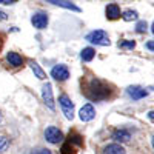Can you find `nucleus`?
Wrapping results in <instances>:
<instances>
[{
    "instance_id": "obj_1",
    "label": "nucleus",
    "mask_w": 154,
    "mask_h": 154,
    "mask_svg": "<svg viewBox=\"0 0 154 154\" xmlns=\"http://www.w3.org/2000/svg\"><path fill=\"white\" fill-rule=\"evenodd\" d=\"M85 94H86L88 99L96 100V102L105 100V99H108L111 96V86L106 82L97 79V77H93V79L88 82V85H86Z\"/></svg>"
},
{
    "instance_id": "obj_2",
    "label": "nucleus",
    "mask_w": 154,
    "mask_h": 154,
    "mask_svg": "<svg viewBox=\"0 0 154 154\" xmlns=\"http://www.w3.org/2000/svg\"><path fill=\"white\" fill-rule=\"evenodd\" d=\"M86 40L93 45H97V46H109L111 45V40H109V35L106 31L103 29H96V31H91L88 35H86Z\"/></svg>"
},
{
    "instance_id": "obj_3",
    "label": "nucleus",
    "mask_w": 154,
    "mask_h": 154,
    "mask_svg": "<svg viewBox=\"0 0 154 154\" xmlns=\"http://www.w3.org/2000/svg\"><path fill=\"white\" fill-rule=\"evenodd\" d=\"M59 105L62 108V112L65 114V117L68 120H72L74 119V103H72V100L66 94H60L59 96Z\"/></svg>"
},
{
    "instance_id": "obj_4",
    "label": "nucleus",
    "mask_w": 154,
    "mask_h": 154,
    "mask_svg": "<svg viewBox=\"0 0 154 154\" xmlns=\"http://www.w3.org/2000/svg\"><path fill=\"white\" fill-rule=\"evenodd\" d=\"M45 139L46 142H49L51 145H59L60 142H63V133L59 130L57 126H48L45 130Z\"/></svg>"
},
{
    "instance_id": "obj_5",
    "label": "nucleus",
    "mask_w": 154,
    "mask_h": 154,
    "mask_svg": "<svg viewBox=\"0 0 154 154\" xmlns=\"http://www.w3.org/2000/svg\"><path fill=\"white\" fill-rule=\"evenodd\" d=\"M31 23L35 29H45L49 23V17L46 12L43 11H38V12H34L32 17H31Z\"/></svg>"
},
{
    "instance_id": "obj_6",
    "label": "nucleus",
    "mask_w": 154,
    "mask_h": 154,
    "mask_svg": "<svg viewBox=\"0 0 154 154\" xmlns=\"http://www.w3.org/2000/svg\"><path fill=\"white\" fill-rule=\"evenodd\" d=\"M51 77L57 82H65L69 79V69L66 65H56L53 69H51Z\"/></svg>"
},
{
    "instance_id": "obj_7",
    "label": "nucleus",
    "mask_w": 154,
    "mask_h": 154,
    "mask_svg": "<svg viewBox=\"0 0 154 154\" xmlns=\"http://www.w3.org/2000/svg\"><path fill=\"white\" fill-rule=\"evenodd\" d=\"M42 99H43L45 105H46L49 109H54V108H56L54 96H53V85H51L49 82H46V83L42 86Z\"/></svg>"
},
{
    "instance_id": "obj_8",
    "label": "nucleus",
    "mask_w": 154,
    "mask_h": 154,
    "mask_svg": "<svg viewBox=\"0 0 154 154\" xmlns=\"http://www.w3.org/2000/svg\"><path fill=\"white\" fill-rule=\"evenodd\" d=\"M94 117H96V109H94V106H93L91 103H86V105H83V106L80 108V111H79V119H80L82 122H91Z\"/></svg>"
},
{
    "instance_id": "obj_9",
    "label": "nucleus",
    "mask_w": 154,
    "mask_h": 154,
    "mask_svg": "<svg viewBox=\"0 0 154 154\" xmlns=\"http://www.w3.org/2000/svg\"><path fill=\"white\" fill-rule=\"evenodd\" d=\"M126 94L130 96L133 100H140V99H143L148 96V91H145L143 88H140V86H130L126 89Z\"/></svg>"
},
{
    "instance_id": "obj_10",
    "label": "nucleus",
    "mask_w": 154,
    "mask_h": 154,
    "mask_svg": "<svg viewBox=\"0 0 154 154\" xmlns=\"http://www.w3.org/2000/svg\"><path fill=\"white\" fill-rule=\"evenodd\" d=\"M105 16H106V19H108V20H117V19L122 16L119 5H116V3H109V5L105 8Z\"/></svg>"
},
{
    "instance_id": "obj_11",
    "label": "nucleus",
    "mask_w": 154,
    "mask_h": 154,
    "mask_svg": "<svg viewBox=\"0 0 154 154\" xmlns=\"http://www.w3.org/2000/svg\"><path fill=\"white\" fill-rule=\"evenodd\" d=\"M48 3L51 5H56V6H60V8H65V9H71V11H75V12H79L80 8L79 6H75L71 0H46Z\"/></svg>"
},
{
    "instance_id": "obj_12",
    "label": "nucleus",
    "mask_w": 154,
    "mask_h": 154,
    "mask_svg": "<svg viewBox=\"0 0 154 154\" xmlns=\"http://www.w3.org/2000/svg\"><path fill=\"white\" fill-rule=\"evenodd\" d=\"M112 139L116 140V142H130L131 139V133L128 130H123V128H120V130H116L112 133Z\"/></svg>"
},
{
    "instance_id": "obj_13",
    "label": "nucleus",
    "mask_w": 154,
    "mask_h": 154,
    "mask_svg": "<svg viewBox=\"0 0 154 154\" xmlns=\"http://www.w3.org/2000/svg\"><path fill=\"white\" fill-rule=\"evenodd\" d=\"M6 60H8V63L11 66H22L23 65V59H22V56L19 54V53H14V51H9V53L6 54Z\"/></svg>"
},
{
    "instance_id": "obj_14",
    "label": "nucleus",
    "mask_w": 154,
    "mask_h": 154,
    "mask_svg": "<svg viewBox=\"0 0 154 154\" xmlns=\"http://www.w3.org/2000/svg\"><path fill=\"white\" fill-rule=\"evenodd\" d=\"M103 154H126V151L119 143H109L103 148Z\"/></svg>"
},
{
    "instance_id": "obj_15",
    "label": "nucleus",
    "mask_w": 154,
    "mask_h": 154,
    "mask_svg": "<svg viewBox=\"0 0 154 154\" xmlns=\"http://www.w3.org/2000/svg\"><path fill=\"white\" fill-rule=\"evenodd\" d=\"M94 57H96V49L91 48V46H86L80 51V59L83 62H91Z\"/></svg>"
},
{
    "instance_id": "obj_16",
    "label": "nucleus",
    "mask_w": 154,
    "mask_h": 154,
    "mask_svg": "<svg viewBox=\"0 0 154 154\" xmlns=\"http://www.w3.org/2000/svg\"><path fill=\"white\" fill-rule=\"evenodd\" d=\"M29 65H31V69H32L34 75L37 77L38 80H45V79H46V74H45V71L40 68V65H38L37 62H31Z\"/></svg>"
},
{
    "instance_id": "obj_17",
    "label": "nucleus",
    "mask_w": 154,
    "mask_h": 154,
    "mask_svg": "<svg viewBox=\"0 0 154 154\" xmlns=\"http://www.w3.org/2000/svg\"><path fill=\"white\" fill-rule=\"evenodd\" d=\"M68 142L71 145H77V146H82L83 145V137L79 134V133H75V131H71L69 136H68Z\"/></svg>"
},
{
    "instance_id": "obj_18",
    "label": "nucleus",
    "mask_w": 154,
    "mask_h": 154,
    "mask_svg": "<svg viewBox=\"0 0 154 154\" xmlns=\"http://www.w3.org/2000/svg\"><path fill=\"white\" fill-rule=\"evenodd\" d=\"M125 22H133V20H137L139 19V12L134 11V9H126L122 12V16H120Z\"/></svg>"
},
{
    "instance_id": "obj_19",
    "label": "nucleus",
    "mask_w": 154,
    "mask_h": 154,
    "mask_svg": "<svg viewBox=\"0 0 154 154\" xmlns=\"http://www.w3.org/2000/svg\"><path fill=\"white\" fill-rule=\"evenodd\" d=\"M60 154H75L74 145H71L68 140H66V142L62 145V148H60Z\"/></svg>"
},
{
    "instance_id": "obj_20",
    "label": "nucleus",
    "mask_w": 154,
    "mask_h": 154,
    "mask_svg": "<svg viewBox=\"0 0 154 154\" xmlns=\"http://www.w3.org/2000/svg\"><path fill=\"white\" fill-rule=\"evenodd\" d=\"M146 28H148L146 22H145V20H140V22H137V25H136V32L143 34V32H146Z\"/></svg>"
},
{
    "instance_id": "obj_21",
    "label": "nucleus",
    "mask_w": 154,
    "mask_h": 154,
    "mask_svg": "<svg viewBox=\"0 0 154 154\" xmlns=\"http://www.w3.org/2000/svg\"><path fill=\"white\" fill-rule=\"evenodd\" d=\"M119 46L123 48V49H134L136 48V42L134 40H123V42H119Z\"/></svg>"
},
{
    "instance_id": "obj_22",
    "label": "nucleus",
    "mask_w": 154,
    "mask_h": 154,
    "mask_svg": "<svg viewBox=\"0 0 154 154\" xmlns=\"http://www.w3.org/2000/svg\"><path fill=\"white\" fill-rule=\"evenodd\" d=\"M9 146V140L5 136H0V152H5Z\"/></svg>"
},
{
    "instance_id": "obj_23",
    "label": "nucleus",
    "mask_w": 154,
    "mask_h": 154,
    "mask_svg": "<svg viewBox=\"0 0 154 154\" xmlns=\"http://www.w3.org/2000/svg\"><path fill=\"white\" fill-rule=\"evenodd\" d=\"M32 154H51V151H49V149H37V151H34Z\"/></svg>"
},
{
    "instance_id": "obj_24",
    "label": "nucleus",
    "mask_w": 154,
    "mask_h": 154,
    "mask_svg": "<svg viewBox=\"0 0 154 154\" xmlns=\"http://www.w3.org/2000/svg\"><path fill=\"white\" fill-rule=\"evenodd\" d=\"M146 48H148L149 51H152V53H154V40H149V42H146Z\"/></svg>"
},
{
    "instance_id": "obj_25",
    "label": "nucleus",
    "mask_w": 154,
    "mask_h": 154,
    "mask_svg": "<svg viewBox=\"0 0 154 154\" xmlns=\"http://www.w3.org/2000/svg\"><path fill=\"white\" fill-rule=\"evenodd\" d=\"M6 19H8V14L3 11H0V20H6Z\"/></svg>"
},
{
    "instance_id": "obj_26",
    "label": "nucleus",
    "mask_w": 154,
    "mask_h": 154,
    "mask_svg": "<svg viewBox=\"0 0 154 154\" xmlns=\"http://www.w3.org/2000/svg\"><path fill=\"white\" fill-rule=\"evenodd\" d=\"M146 116H148V119H149V120H152V122H154V111H148V114H146Z\"/></svg>"
},
{
    "instance_id": "obj_27",
    "label": "nucleus",
    "mask_w": 154,
    "mask_h": 154,
    "mask_svg": "<svg viewBox=\"0 0 154 154\" xmlns=\"http://www.w3.org/2000/svg\"><path fill=\"white\" fill-rule=\"evenodd\" d=\"M2 46H3V37H2V34H0V49H2Z\"/></svg>"
},
{
    "instance_id": "obj_28",
    "label": "nucleus",
    "mask_w": 154,
    "mask_h": 154,
    "mask_svg": "<svg viewBox=\"0 0 154 154\" xmlns=\"http://www.w3.org/2000/svg\"><path fill=\"white\" fill-rule=\"evenodd\" d=\"M151 32H152V35H154V22H152V26H151Z\"/></svg>"
},
{
    "instance_id": "obj_29",
    "label": "nucleus",
    "mask_w": 154,
    "mask_h": 154,
    "mask_svg": "<svg viewBox=\"0 0 154 154\" xmlns=\"http://www.w3.org/2000/svg\"><path fill=\"white\" fill-rule=\"evenodd\" d=\"M151 145H152V148H154V136H152V139H151Z\"/></svg>"
},
{
    "instance_id": "obj_30",
    "label": "nucleus",
    "mask_w": 154,
    "mask_h": 154,
    "mask_svg": "<svg viewBox=\"0 0 154 154\" xmlns=\"http://www.w3.org/2000/svg\"><path fill=\"white\" fill-rule=\"evenodd\" d=\"M0 3H2V5H6V0H0Z\"/></svg>"
},
{
    "instance_id": "obj_31",
    "label": "nucleus",
    "mask_w": 154,
    "mask_h": 154,
    "mask_svg": "<svg viewBox=\"0 0 154 154\" xmlns=\"http://www.w3.org/2000/svg\"><path fill=\"white\" fill-rule=\"evenodd\" d=\"M0 120H2V112H0Z\"/></svg>"
}]
</instances>
